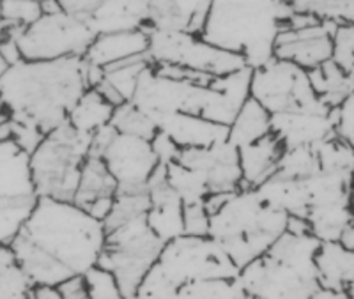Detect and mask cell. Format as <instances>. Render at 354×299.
<instances>
[{
  "mask_svg": "<svg viewBox=\"0 0 354 299\" xmlns=\"http://www.w3.org/2000/svg\"><path fill=\"white\" fill-rule=\"evenodd\" d=\"M337 243L340 244V247L346 248V250L354 251V223H351L349 226H346V229H344V232L340 234V238H338Z\"/></svg>",
  "mask_w": 354,
  "mask_h": 299,
  "instance_id": "obj_50",
  "label": "cell"
},
{
  "mask_svg": "<svg viewBox=\"0 0 354 299\" xmlns=\"http://www.w3.org/2000/svg\"><path fill=\"white\" fill-rule=\"evenodd\" d=\"M117 135L115 128L112 124L105 126V128H101L97 130L96 133L93 135L91 138V147H88V156H96V158H101L103 153L106 151V147L110 146V142L113 140V137Z\"/></svg>",
  "mask_w": 354,
  "mask_h": 299,
  "instance_id": "obj_46",
  "label": "cell"
},
{
  "mask_svg": "<svg viewBox=\"0 0 354 299\" xmlns=\"http://www.w3.org/2000/svg\"><path fill=\"white\" fill-rule=\"evenodd\" d=\"M87 20L96 36L140 28L147 30L149 8L147 0H105Z\"/></svg>",
  "mask_w": 354,
  "mask_h": 299,
  "instance_id": "obj_21",
  "label": "cell"
},
{
  "mask_svg": "<svg viewBox=\"0 0 354 299\" xmlns=\"http://www.w3.org/2000/svg\"><path fill=\"white\" fill-rule=\"evenodd\" d=\"M250 97L261 103L271 115L287 112L330 113L310 84L308 71L292 62L273 57L261 68L252 69Z\"/></svg>",
  "mask_w": 354,
  "mask_h": 299,
  "instance_id": "obj_8",
  "label": "cell"
},
{
  "mask_svg": "<svg viewBox=\"0 0 354 299\" xmlns=\"http://www.w3.org/2000/svg\"><path fill=\"white\" fill-rule=\"evenodd\" d=\"M113 110L96 89H87L69 112L68 124L80 135L93 137L97 130L110 124Z\"/></svg>",
  "mask_w": 354,
  "mask_h": 299,
  "instance_id": "obj_27",
  "label": "cell"
},
{
  "mask_svg": "<svg viewBox=\"0 0 354 299\" xmlns=\"http://www.w3.org/2000/svg\"><path fill=\"white\" fill-rule=\"evenodd\" d=\"M292 12L287 0H211L201 37L243 57L248 68H261L274 57Z\"/></svg>",
  "mask_w": 354,
  "mask_h": 299,
  "instance_id": "obj_3",
  "label": "cell"
},
{
  "mask_svg": "<svg viewBox=\"0 0 354 299\" xmlns=\"http://www.w3.org/2000/svg\"><path fill=\"white\" fill-rule=\"evenodd\" d=\"M117 182L106 168L103 158L87 156L84 166H82L80 181H78L77 191L73 197V204H77L82 209H87L100 198L115 197Z\"/></svg>",
  "mask_w": 354,
  "mask_h": 299,
  "instance_id": "obj_25",
  "label": "cell"
},
{
  "mask_svg": "<svg viewBox=\"0 0 354 299\" xmlns=\"http://www.w3.org/2000/svg\"><path fill=\"white\" fill-rule=\"evenodd\" d=\"M347 294H349L351 299H354V278L351 280L349 285H347Z\"/></svg>",
  "mask_w": 354,
  "mask_h": 299,
  "instance_id": "obj_53",
  "label": "cell"
},
{
  "mask_svg": "<svg viewBox=\"0 0 354 299\" xmlns=\"http://www.w3.org/2000/svg\"><path fill=\"white\" fill-rule=\"evenodd\" d=\"M165 243L151 231L145 216L131 220L106 232L97 266L112 273L126 299H133L140 283L160 259Z\"/></svg>",
  "mask_w": 354,
  "mask_h": 299,
  "instance_id": "obj_7",
  "label": "cell"
},
{
  "mask_svg": "<svg viewBox=\"0 0 354 299\" xmlns=\"http://www.w3.org/2000/svg\"><path fill=\"white\" fill-rule=\"evenodd\" d=\"M238 151L243 188L257 190L278 172V165L286 153V146L277 135L270 133L268 137Z\"/></svg>",
  "mask_w": 354,
  "mask_h": 299,
  "instance_id": "obj_18",
  "label": "cell"
},
{
  "mask_svg": "<svg viewBox=\"0 0 354 299\" xmlns=\"http://www.w3.org/2000/svg\"><path fill=\"white\" fill-rule=\"evenodd\" d=\"M335 135L347 144H354V93L333 108Z\"/></svg>",
  "mask_w": 354,
  "mask_h": 299,
  "instance_id": "obj_42",
  "label": "cell"
},
{
  "mask_svg": "<svg viewBox=\"0 0 354 299\" xmlns=\"http://www.w3.org/2000/svg\"><path fill=\"white\" fill-rule=\"evenodd\" d=\"M87 89L84 57L18 61L0 77V99L9 121L43 135L68 122L69 112Z\"/></svg>",
  "mask_w": 354,
  "mask_h": 299,
  "instance_id": "obj_2",
  "label": "cell"
},
{
  "mask_svg": "<svg viewBox=\"0 0 354 299\" xmlns=\"http://www.w3.org/2000/svg\"><path fill=\"white\" fill-rule=\"evenodd\" d=\"M147 32H149L147 55L153 64L181 66V68L209 73L213 77H225L243 68H248L243 57L216 48L197 34L167 32V30H147Z\"/></svg>",
  "mask_w": 354,
  "mask_h": 299,
  "instance_id": "obj_10",
  "label": "cell"
},
{
  "mask_svg": "<svg viewBox=\"0 0 354 299\" xmlns=\"http://www.w3.org/2000/svg\"><path fill=\"white\" fill-rule=\"evenodd\" d=\"M294 11L312 12L321 20L354 23V0H287Z\"/></svg>",
  "mask_w": 354,
  "mask_h": 299,
  "instance_id": "obj_35",
  "label": "cell"
},
{
  "mask_svg": "<svg viewBox=\"0 0 354 299\" xmlns=\"http://www.w3.org/2000/svg\"><path fill=\"white\" fill-rule=\"evenodd\" d=\"M91 138L75 131L66 122L41 140L30 154L37 197L73 202L82 166L88 156Z\"/></svg>",
  "mask_w": 354,
  "mask_h": 299,
  "instance_id": "obj_6",
  "label": "cell"
},
{
  "mask_svg": "<svg viewBox=\"0 0 354 299\" xmlns=\"http://www.w3.org/2000/svg\"><path fill=\"white\" fill-rule=\"evenodd\" d=\"M0 198H37L30 154L12 138L0 142Z\"/></svg>",
  "mask_w": 354,
  "mask_h": 299,
  "instance_id": "obj_20",
  "label": "cell"
},
{
  "mask_svg": "<svg viewBox=\"0 0 354 299\" xmlns=\"http://www.w3.org/2000/svg\"><path fill=\"white\" fill-rule=\"evenodd\" d=\"M331 61L354 81V23L337 25Z\"/></svg>",
  "mask_w": 354,
  "mask_h": 299,
  "instance_id": "obj_40",
  "label": "cell"
},
{
  "mask_svg": "<svg viewBox=\"0 0 354 299\" xmlns=\"http://www.w3.org/2000/svg\"><path fill=\"white\" fill-rule=\"evenodd\" d=\"M183 222H185V235H194V238L209 235V215L205 211L204 202L185 204Z\"/></svg>",
  "mask_w": 354,
  "mask_h": 299,
  "instance_id": "obj_43",
  "label": "cell"
},
{
  "mask_svg": "<svg viewBox=\"0 0 354 299\" xmlns=\"http://www.w3.org/2000/svg\"><path fill=\"white\" fill-rule=\"evenodd\" d=\"M37 198H0V244L9 247L15 241L32 215Z\"/></svg>",
  "mask_w": 354,
  "mask_h": 299,
  "instance_id": "obj_33",
  "label": "cell"
},
{
  "mask_svg": "<svg viewBox=\"0 0 354 299\" xmlns=\"http://www.w3.org/2000/svg\"><path fill=\"white\" fill-rule=\"evenodd\" d=\"M147 209H149V193L147 191H140V193H117L109 218L103 222L105 231L110 232L117 229V226L138 218V216H145Z\"/></svg>",
  "mask_w": 354,
  "mask_h": 299,
  "instance_id": "obj_38",
  "label": "cell"
},
{
  "mask_svg": "<svg viewBox=\"0 0 354 299\" xmlns=\"http://www.w3.org/2000/svg\"><path fill=\"white\" fill-rule=\"evenodd\" d=\"M43 17V9L36 0H0V20L8 27L24 30Z\"/></svg>",
  "mask_w": 354,
  "mask_h": 299,
  "instance_id": "obj_39",
  "label": "cell"
},
{
  "mask_svg": "<svg viewBox=\"0 0 354 299\" xmlns=\"http://www.w3.org/2000/svg\"><path fill=\"white\" fill-rule=\"evenodd\" d=\"M308 78L315 94L331 110L337 108L351 93H354V81L333 61L324 62L308 71Z\"/></svg>",
  "mask_w": 354,
  "mask_h": 299,
  "instance_id": "obj_29",
  "label": "cell"
},
{
  "mask_svg": "<svg viewBox=\"0 0 354 299\" xmlns=\"http://www.w3.org/2000/svg\"><path fill=\"white\" fill-rule=\"evenodd\" d=\"M271 133V113L254 99L248 97L238 115L229 126V142L234 147L250 146Z\"/></svg>",
  "mask_w": 354,
  "mask_h": 299,
  "instance_id": "obj_26",
  "label": "cell"
},
{
  "mask_svg": "<svg viewBox=\"0 0 354 299\" xmlns=\"http://www.w3.org/2000/svg\"><path fill=\"white\" fill-rule=\"evenodd\" d=\"M32 282L21 271L9 247L0 244V299H30Z\"/></svg>",
  "mask_w": 354,
  "mask_h": 299,
  "instance_id": "obj_31",
  "label": "cell"
},
{
  "mask_svg": "<svg viewBox=\"0 0 354 299\" xmlns=\"http://www.w3.org/2000/svg\"><path fill=\"white\" fill-rule=\"evenodd\" d=\"M158 130L169 135L177 147H209L220 142L229 140V128L216 124L201 115L192 113H176L158 122Z\"/></svg>",
  "mask_w": 354,
  "mask_h": 299,
  "instance_id": "obj_19",
  "label": "cell"
},
{
  "mask_svg": "<svg viewBox=\"0 0 354 299\" xmlns=\"http://www.w3.org/2000/svg\"><path fill=\"white\" fill-rule=\"evenodd\" d=\"M6 69H8V62L4 61V57H2V53H0V77L4 75Z\"/></svg>",
  "mask_w": 354,
  "mask_h": 299,
  "instance_id": "obj_52",
  "label": "cell"
},
{
  "mask_svg": "<svg viewBox=\"0 0 354 299\" xmlns=\"http://www.w3.org/2000/svg\"><path fill=\"white\" fill-rule=\"evenodd\" d=\"M238 278L169 275L153 266L133 299H243Z\"/></svg>",
  "mask_w": 354,
  "mask_h": 299,
  "instance_id": "obj_12",
  "label": "cell"
},
{
  "mask_svg": "<svg viewBox=\"0 0 354 299\" xmlns=\"http://www.w3.org/2000/svg\"><path fill=\"white\" fill-rule=\"evenodd\" d=\"M153 64L149 59V55H137L129 57L121 62H115L112 66H106L103 71H105V80L112 85L117 93L124 97V102L129 103L135 96V90H137L138 80H140V75L144 73L145 69Z\"/></svg>",
  "mask_w": 354,
  "mask_h": 299,
  "instance_id": "obj_30",
  "label": "cell"
},
{
  "mask_svg": "<svg viewBox=\"0 0 354 299\" xmlns=\"http://www.w3.org/2000/svg\"><path fill=\"white\" fill-rule=\"evenodd\" d=\"M287 220L289 216L271 207L257 190L243 188L209 216V238L241 271L286 234Z\"/></svg>",
  "mask_w": 354,
  "mask_h": 299,
  "instance_id": "obj_4",
  "label": "cell"
},
{
  "mask_svg": "<svg viewBox=\"0 0 354 299\" xmlns=\"http://www.w3.org/2000/svg\"><path fill=\"white\" fill-rule=\"evenodd\" d=\"M310 299H351L347 291H333V289L319 287Z\"/></svg>",
  "mask_w": 354,
  "mask_h": 299,
  "instance_id": "obj_48",
  "label": "cell"
},
{
  "mask_svg": "<svg viewBox=\"0 0 354 299\" xmlns=\"http://www.w3.org/2000/svg\"><path fill=\"white\" fill-rule=\"evenodd\" d=\"M319 247L321 241L314 235L282 234L262 257L239 271L245 294L257 299H310L319 289Z\"/></svg>",
  "mask_w": 354,
  "mask_h": 299,
  "instance_id": "obj_5",
  "label": "cell"
},
{
  "mask_svg": "<svg viewBox=\"0 0 354 299\" xmlns=\"http://www.w3.org/2000/svg\"><path fill=\"white\" fill-rule=\"evenodd\" d=\"M271 133L282 140L286 149L317 146L335 135L333 110L330 113H274L271 115Z\"/></svg>",
  "mask_w": 354,
  "mask_h": 299,
  "instance_id": "obj_15",
  "label": "cell"
},
{
  "mask_svg": "<svg viewBox=\"0 0 354 299\" xmlns=\"http://www.w3.org/2000/svg\"><path fill=\"white\" fill-rule=\"evenodd\" d=\"M257 191L271 207L283 211L287 216L306 218V213H308V195H306V188L303 181L286 179L274 174L262 186H259Z\"/></svg>",
  "mask_w": 354,
  "mask_h": 299,
  "instance_id": "obj_24",
  "label": "cell"
},
{
  "mask_svg": "<svg viewBox=\"0 0 354 299\" xmlns=\"http://www.w3.org/2000/svg\"><path fill=\"white\" fill-rule=\"evenodd\" d=\"M106 241L103 222L77 204L39 197L9 248L34 287L57 289L100 264Z\"/></svg>",
  "mask_w": 354,
  "mask_h": 299,
  "instance_id": "obj_1",
  "label": "cell"
},
{
  "mask_svg": "<svg viewBox=\"0 0 354 299\" xmlns=\"http://www.w3.org/2000/svg\"><path fill=\"white\" fill-rule=\"evenodd\" d=\"M167 182L183 204H202L211 195L207 182L198 172L177 162L167 165Z\"/></svg>",
  "mask_w": 354,
  "mask_h": 299,
  "instance_id": "obj_32",
  "label": "cell"
},
{
  "mask_svg": "<svg viewBox=\"0 0 354 299\" xmlns=\"http://www.w3.org/2000/svg\"><path fill=\"white\" fill-rule=\"evenodd\" d=\"M57 2L61 4L62 11L82 18H88L105 0H57Z\"/></svg>",
  "mask_w": 354,
  "mask_h": 299,
  "instance_id": "obj_45",
  "label": "cell"
},
{
  "mask_svg": "<svg viewBox=\"0 0 354 299\" xmlns=\"http://www.w3.org/2000/svg\"><path fill=\"white\" fill-rule=\"evenodd\" d=\"M8 122H9V112L8 108H6L4 102L0 99V126L8 124Z\"/></svg>",
  "mask_w": 354,
  "mask_h": 299,
  "instance_id": "obj_51",
  "label": "cell"
},
{
  "mask_svg": "<svg viewBox=\"0 0 354 299\" xmlns=\"http://www.w3.org/2000/svg\"><path fill=\"white\" fill-rule=\"evenodd\" d=\"M96 32L87 18L59 11L43 15L17 36L21 61H59L85 57Z\"/></svg>",
  "mask_w": 354,
  "mask_h": 299,
  "instance_id": "obj_9",
  "label": "cell"
},
{
  "mask_svg": "<svg viewBox=\"0 0 354 299\" xmlns=\"http://www.w3.org/2000/svg\"><path fill=\"white\" fill-rule=\"evenodd\" d=\"M110 124L115 128L117 133L131 135V137L144 138V140H153L158 128L145 113H142L133 103H124L113 110Z\"/></svg>",
  "mask_w": 354,
  "mask_h": 299,
  "instance_id": "obj_36",
  "label": "cell"
},
{
  "mask_svg": "<svg viewBox=\"0 0 354 299\" xmlns=\"http://www.w3.org/2000/svg\"><path fill=\"white\" fill-rule=\"evenodd\" d=\"M317 172H321V168H319L317 154H315L314 146L292 147V149H286V153H283L280 165H278L277 175L303 181L306 177H312Z\"/></svg>",
  "mask_w": 354,
  "mask_h": 299,
  "instance_id": "obj_37",
  "label": "cell"
},
{
  "mask_svg": "<svg viewBox=\"0 0 354 299\" xmlns=\"http://www.w3.org/2000/svg\"><path fill=\"white\" fill-rule=\"evenodd\" d=\"M103 162L117 182V193L147 191V182L160 165L149 140L117 133L103 153Z\"/></svg>",
  "mask_w": 354,
  "mask_h": 299,
  "instance_id": "obj_11",
  "label": "cell"
},
{
  "mask_svg": "<svg viewBox=\"0 0 354 299\" xmlns=\"http://www.w3.org/2000/svg\"><path fill=\"white\" fill-rule=\"evenodd\" d=\"M338 23L322 20L321 23L299 30H283L277 39L274 57L296 64L305 71L319 68L331 61L333 32Z\"/></svg>",
  "mask_w": 354,
  "mask_h": 299,
  "instance_id": "obj_14",
  "label": "cell"
},
{
  "mask_svg": "<svg viewBox=\"0 0 354 299\" xmlns=\"http://www.w3.org/2000/svg\"><path fill=\"white\" fill-rule=\"evenodd\" d=\"M151 146H153L154 154H156L158 162L161 165H170V163H176L179 160V154H181V147L176 146V142L165 135L163 131L158 130L156 135L151 140Z\"/></svg>",
  "mask_w": 354,
  "mask_h": 299,
  "instance_id": "obj_44",
  "label": "cell"
},
{
  "mask_svg": "<svg viewBox=\"0 0 354 299\" xmlns=\"http://www.w3.org/2000/svg\"><path fill=\"white\" fill-rule=\"evenodd\" d=\"M321 172H353L354 149L337 135L314 146Z\"/></svg>",
  "mask_w": 354,
  "mask_h": 299,
  "instance_id": "obj_34",
  "label": "cell"
},
{
  "mask_svg": "<svg viewBox=\"0 0 354 299\" xmlns=\"http://www.w3.org/2000/svg\"><path fill=\"white\" fill-rule=\"evenodd\" d=\"M306 222L310 223V231L321 243H333L338 241L346 226L354 223V213L349 204H328V206L308 207Z\"/></svg>",
  "mask_w": 354,
  "mask_h": 299,
  "instance_id": "obj_28",
  "label": "cell"
},
{
  "mask_svg": "<svg viewBox=\"0 0 354 299\" xmlns=\"http://www.w3.org/2000/svg\"><path fill=\"white\" fill-rule=\"evenodd\" d=\"M147 193H149V209L145 213V220L161 243L167 244L185 235V222H183L185 204L179 195L169 186V182L165 181L149 186Z\"/></svg>",
  "mask_w": 354,
  "mask_h": 299,
  "instance_id": "obj_17",
  "label": "cell"
},
{
  "mask_svg": "<svg viewBox=\"0 0 354 299\" xmlns=\"http://www.w3.org/2000/svg\"><path fill=\"white\" fill-rule=\"evenodd\" d=\"M319 287L347 291L351 280L354 278V251L333 243H321L315 253Z\"/></svg>",
  "mask_w": 354,
  "mask_h": 299,
  "instance_id": "obj_23",
  "label": "cell"
},
{
  "mask_svg": "<svg viewBox=\"0 0 354 299\" xmlns=\"http://www.w3.org/2000/svg\"><path fill=\"white\" fill-rule=\"evenodd\" d=\"M30 299H64L61 292L53 287H34Z\"/></svg>",
  "mask_w": 354,
  "mask_h": 299,
  "instance_id": "obj_49",
  "label": "cell"
},
{
  "mask_svg": "<svg viewBox=\"0 0 354 299\" xmlns=\"http://www.w3.org/2000/svg\"><path fill=\"white\" fill-rule=\"evenodd\" d=\"M36 2H39V4H43V2H46V0H36Z\"/></svg>",
  "mask_w": 354,
  "mask_h": 299,
  "instance_id": "obj_54",
  "label": "cell"
},
{
  "mask_svg": "<svg viewBox=\"0 0 354 299\" xmlns=\"http://www.w3.org/2000/svg\"><path fill=\"white\" fill-rule=\"evenodd\" d=\"M94 89L97 90V93H100V96L103 97V99H105L106 103H109V105H112L113 108H117V106H121V105H124V97L121 96V94L117 93L115 89H113L112 85L109 84V81L105 80V78H103V80L100 81V84L96 85V87H94Z\"/></svg>",
  "mask_w": 354,
  "mask_h": 299,
  "instance_id": "obj_47",
  "label": "cell"
},
{
  "mask_svg": "<svg viewBox=\"0 0 354 299\" xmlns=\"http://www.w3.org/2000/svg\"><path fill=\"white\" fill-rule=\"evenodd\" d=\"M177 163L198 172L207 182L211 193H234L243 190L239 151L229 140L209 147L181 149Z\"/></svg>",
  "mask_w": 354,
  "mask_h": 299,
  "instance_id": "obj_13",
  "label": "cell"
},
{
  "mask_svg": "<svg viewBox=\"0 0 354 299\" xmlns=\"http://www.w3.org/2000/svg\"><path fill=\"white\" fill-rule=\"evenodd\" d=\"M147 50H149V32L144 28L128 30V32L97 34L84 59L105 69L106 66L121 62L129 57L145 55Z\"/></svg>",
  "mask_w": 354,
  "mask_h": 299,
  "instance_id": "obj_22",
  "label": "cell"
},
{
  "mask_svg": "<svg viewBox=\"0 0 354 299\" xmlns=\"http://www.w3.org/2000/svg\"><path fill=\"white\" fill-rule=\"evenodd\" d=\"M87 299H126L112 273L96 266L84 275Z\"/></svg>",
  "mask_w": 354,
  "mask_h": 299,
  "instance_id": "obj_41",
  "label": "cell"
},
{
  "mask_svg": "<svg viewBox=\"0 0 354 299\" xmlns=\"http://www.w3.org/2000/svg\"><path fill=\"white\" fill-rule=\"evenodd\" d=\"M211 0H147V30L189 32L201 36Z\"/></svg>",
  "mask_w": 354,
  "mask_h": 299,
  "instance_id": "obj_16",
  "label": "cell"
}]
</instances>
